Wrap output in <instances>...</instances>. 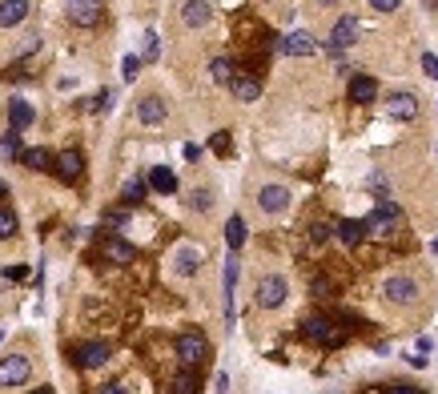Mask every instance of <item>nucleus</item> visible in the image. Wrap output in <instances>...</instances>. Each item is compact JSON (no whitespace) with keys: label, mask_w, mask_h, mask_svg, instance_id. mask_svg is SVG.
I'll return each mask as SVG.
<instances>
[{"label":"nucleus","mask_w":438,"mask_h":394,"mask_svg":"<svg viewBox=\"0 0 438 394\" xmlns=\"http://www.w3.org/2000/svg\"><path fill=\"white\" fill-rule=\"evenodd\" d=\"M382 294H386L390 306H418V302H422V282H418L414 274H390L386 286H382Z\"/></svg>","instance_id":"nucleus-1"},{"label":"nucleus","mask_w":438,"mask_h":394,"mask_svg":"<svg viewBox=\"0 0 438 394\" xmlns=\"http://www.w3.org/2000/svg\"><path fill=\"white\" fill-rule=\"evenodd\" d=\"M33 378V358L25 350H13V354L0 358V386L4 390H13V386H25Z\"/></svg>","instance_id":"nucleus-2"},{"label":"nucleus","mask_w":438,"mask_h":394,"mask_svg":"<svg viewBox=\"0 0 438 394\" xmlns=\"http://www.w3.org/2000/svg\"><path fill=\"white\" fill-rule=\"evenodd\" d=\"M301 338H306V342H313V346H342V338H346V334L334 326V318L313 314V318L301 322Z\"/></svg>","instance_id":"nucleus-3"},{"label":"nucleus","mask_w":438,"mask_h":394,"mask_svg":"<svg viewBox=\"0 0 438 394\" xmlns=\"http://www.w3.org/2000/svg\"><path fill=\"white\" fill-rule=\"evenodd\" d=\"M289 294V282L282 278V274H265V278H258V290H253V302L262 310H277L282 302H286Z\"/></svg>","instance_id":"nucleus-4"},{"label":"nucleus","mask_w":438,"mask_h":394,"mask_svg":"<svg viewBox=\"0 0 438 394\" xmlns=\"http://www.w3.org/2000/svg\"><path fill=\"white\" fill-rule=\"evenodd\" d=\"M177 358H181V366H201V362L209 358V342H205V334H201V330L177 334Z\"/></svg>","instance_id":"nucleus-5"},{"label":"nucleus","mask_w":438,"mask_h":394,"mask_svg":"<svg viewBox=\"0 0 438 394\" xmlns=\"http://www.w3.org/2000/svg\"><path fill=\"white\" fill-rule=\"evenodd\" d=\"M398 225H402V213H398V206H394V201H378L374 213L366 218V230H370V234H378V237H390Z\"/></svg>","instance_id":"nucleus-6"},{"label":"nucleus","mask_w":438,"mask_h":394,"mask_svg":"<svg viewBox=\"0 0 438 394\" xmlns=\"http://www.w3.org/2000/svg\"><path fill=\"white\" fill-rule=\"evenodd\" d=\"M64 9H69V21L81 28H93L100 21V9H105V0H64Z\"/></svg>","instance_id":"nucleus-7"},{"label":"nucleus","mask_w":438,"mask_h":394,"mask_svg":"<svg viewBox=\"0 0 438 394\" xmlns=\"http://www.w3.org/2000/svg\"><path fill=\"white\" fill-rule=\"evenodd\" d=\"M258 210L262 213H286L289 210V189L286 185H262V189H258Z\"/></svg>","instance_id":"nucleus-8"},{"label":"nucleus","mask_w":438,"mask_h":394,"mask_svg":"<svg viewBox=\"0 0 438 394\" xmlns=\"http://www.w3.org/2000/svg\"><path fill=\"white\" fill-rule=\"evenodd\" d=\"M358 33H362V21L358 16H342L338 25H334V33H330V52L346 49V45H354L358 40Z\"/></svg>","instance_id":"nucleus-9"},{"label":"nucleus","mask_w":438,"mask_h":394,"mask_svg":"<svg viewBox=\"0 0 438 394\" xmlns=\"http://www.w3.org/2000/svg\"><path fill=\"white\" fill-rule=\"evenodd\" d=\"M109 354H113V346L109 342H85L81 350H76V366L81 370H97L109 362Z\"/></svg>","instance_id":"nucleus-10"},{"label":"nucleus","mask_w":438,"mask_h":394,"mask_svg":"<svg viewBox=\"0 0 438 394\" xmlns=\"http://www.w3.org/2000/svg\"><path fill=\"white\" fill-rule=\"evenodd\" d=\"M386 117L390 121H414L418 117V97L414 93H394L386 101Z\"/></svg>","instance_id":"nucleus-11"},{"label":"nucleus","mask_w":438,"mask_h":394,"mask_svg":"<svg viewBox=\"0 0 438 394\" xmlns=\"http://www.w3.org/2000/svg\"><path fill=\"white\" fill-rule=\"evenodd\" d=\"M201 261H205V258H201L197 246H181L173 254V274H177V278H193V274L201 270Z\"/></svg>","instance_id":"nucleus-12"},{"label":"nucleus","mask_w":438,"mask_h":394,"mask_svg":"<svg viewBox=\"0 0 438 394\" xmlns=\"http://www.w3.org/2000/svg\"><path fill=\"white\" fill-rule=\"evenodd\" d=\"M165 113H169V109H165V101L157 97V93H149V97L137 101V121L141 125H161Z\"/></svg>","instance_id":"nucleus-13"},{"label":"nucleus","mask_w":438,"mask_h":394,"mask_svg":"<svg viewBox=\"0 0 438 394\" xmlns=\"http://www.w3.org/2000/svg\"><path fill=\"white\" fill-rule=\"evenodd\" d=\"M209 16H213L209 0H185V4H181V21H185L189 28H205Z\"/></svg>","instance_id":"nucleus-14"},{"label":"nucleus","mask_w":438,"mask_h":394,"mask_svg":"<svg viewBox=\"0 0 438 394\" xmlns=\"http://www.w3.org/2000/svg\"><path fill=\"white\" fill-rule=\"evenodd\" d=\"M57 173H61L64 181H76V177L85 173V157H81L76 149H64L61 157H57Z\"/></svg>","instance_id":"nucleus-15"},{"label":"nucleus","mask_w":438,"mask_h":394,"mask_svg":"<svg viewBox=\"0 0 438 394\" xmlns=\"http://www.w3.org/2000/svg\"><path fill=\"white\" fill-rule=\"evenodd\" d=\"M28 16V0H0V28H13Z\"/></svg>","instance_id":"nucleus-16"},{"label":"nucleus","mask_w":438,"mask_h":394,"mask_svg":"<svg viewBox=\"0 0 438 394\" xmlns=\"http://www.w3.org/2000/svg\"><path fill=\"white\" fill-rule=\"evenodd\" d=\"M282 49H286L289 57H313V52H318V45H313L310 33H289V37L282 40Z\"/></svg>","instance_id":"nucleus-17"},{"label":"nucleus","mask_w":438,"mask_h":394,"mask_svg":"<svg viewBox=\"0 0 438 394\" xmlns=\"http://www.w3.org/2000/svg\"><path fill=\"white\" fill-rule=\"evenodd\" d=\"M100 249H105V258H109V261H121V266L137 258V249L129 246V242H121V237H105V242H100Z\"/></svg>","instance_id":"nucleus-18"},{"label":"nucleus","mask_w":438,"mask_h":394,"mask_svg":"<svg viewBox=\"0 0 438 394\" xmlns=\"http://www.w3.org/2000/svg\"><path fill=\"white\" fill-rule=\"evenodd\" d=\"M374 97H378V81H374V77H354V81H350V101L370 105Z\"/></svg>","instance_id":"nucleus-19"},{"label":"nucleus","mask_w":438,"mask_h":394,"mask_svg":"<svg viewBox=\"0 0 438 394\" xmlns=\"http://www.w3.org/2000/svg\"><path fill=\"white\" fill-rule=\"evenodd\" d=\"M234 286H238V258H229L226 274H221V290H226V322H234Z\"/></svg>","instance_id":"nucleus-20"},{"label":"nucleus","mask_w":438,"mask_h":394,"mask_svg":"<svg viewBox=\"0 0 438 394\" xmlns=\"http://www.w3.org/2000/svg\"><path fill=\"white\" fill-rule=\"evenodd\" d=\"M229 93H234V97L238 101H246V105H250V101H258L262 97V85H258V81H253V77H234V85H229Z\"/></svg>","instance_id":"nucleus-21"},{"label":"nucleus","mask_w":438,"mask_h":394,"mask_svg":"<svg viewBox=\"0 0 438 394\" xmlns=\"http://www.w3.org/2000/svg\"><path fill=\"white\" fill-rule=\"evenodd\" d=\"M8 117H13V129H28V125L37 121V109L16 97V101H8Z\"/></svg>","instance_id":"nucleus-22"},{"label":"nucleus","mask_w":438,"mask_h":394,"mask_svg":"<svg viewBox=\"0 0 438 394\" xmlns=\"http://www.w3.org/2000/svg\"><path fill=\"white\" fill-rule=\"evenodd\" d=\"M149 185L157 189V193H177V173L169 169V165H153Z\"/></svg>","instance_id":"nucleus-23"},{"label":"nucleus","mask_w":438,"mask_h":394,"mask_svg":"<svg viewBox=\"0 0 438 394\" xmlns=\"http://www.w3.org/2000/svg\"><path fill=\"white\" fill-rule=\"evenodd\" d=\"M226 246L234 249V254L246 246V218H241V213H234V218L226 222Z\"/></svg>","instance_id":"nucleus-24"},{"label":"nucleus","mask_w":438,"mask_h":394,"mask_svg":"<svg viewBox=\"0 0 438 394\" xmlns=\"http://www.w3.org/2000/svg\"><path fill=\"white\" fill-rule=\"evenodd\" d=\"M201 390V378L193 374V366H181L173 374V394H197Z\"/></svg>","instance_id":"nucleus-25"},{"label":"nucleus","mask_w":438,"mask_h":394,"mask_svg":"<svg viewBox=\"0 0 438 394\" xmlns=\"http://www.w3.org/2000/svg\"><path fill=\"white\" fill-rule=\"evenodd\" d=\"M366 234H370V230H366V222H354V218L338 222V237L346 242V246H358V242H362Z\"/></svg>","instance_id":"nucleus-26"},{"label":"nucleus","mask_w":438,"mask_h":394,"mask_svg":"<svg viewBox=\"0 0 438 394\" xmlns=\"http://www.w3.org/2000/svg\"><path fill=\"white\" fill-rule=\"evenodd\" d=\"M0 157H4V161L25 157V153H21V129H13V133H4V137H0Z\"/></svg>","instance_id":"nucleus-27"},{"label":"nucleus","mask_w":438,"mask_h":394,"mask_svg":"<svg viewBox=\"0 0 438 394\" xmlns=\"http://www.w3.org/2000/svg\"><path fill=\"white\" fill-rule=\"evenodd\" d=\"M209 77L217 81V85H234V77H238V73H234V61H226V57H217V61L209 64Z\"/></svg>","instance_id":"nucleus-28"},{"label":"nucleus","mask_w":438,"mask_h":394,"mask_svg":"<svg viewBox=\"0 0 438 394\" xmlns=\"http://www.w3.org/2000/svg\"><path fill=\"white\" fill-rule=\"evenodd\" d=\"M28 165V169H49V161H52V153L49 149H28L25 157H21Z\"/></svg>","instance_id":"nucleus-29"},{"label":"nucleus","mask_w":438,"mask_h":394,"mask_svg":"<svg viewBox=\"0 0 438 394\" xmlns=\"http://www.w3.org/2000/svg\"><path fill=\"white\" fill-rule=\"evenodd\" d=\"M209 206H213V193H209V189H193V193H189V210H201V213H205Z\"/></svg>","instance_id":"nucleus-30"},{"label":"nucleus","mask_w":438,"mask_h":394,"mask_svg":"<svg viewBox=\"0 0 438 394\" xmlns=\"http://www.w3.org/2000/svg\"><path fill=\"white\" fill-rule=\"evenodd\" d=\"M16 234V213L13 210H0V242Z\"/></svg>","instance_id":"nucleus-31"},{"label":"nucleus","mask_w":438,"mask_h":394,"mask_svg":"<svg viewBox=\"0 0 438 394\" xmlns=\"http://www.w3.org/2000/svg\"><path fill=\"white\" fill-rule=\"evenodd\" d=\"M121 197H125L129 206H137L141 197H145V181H129V185H125V193H121Z\"/></svg>","instance_id":"nucleus-32"},{"label":"nucleus","mask_w":438,"mask_h":394,"mask_svg":"<svg viewBox=\"0 0 438 394\" xmlns=\"http://www.w3.org/2000/svg\"><path fill=\"white\" fill-rule=\"evenodd\" d=\"M121 73H125V81H133V77L141 73V57H125V61H121Z\"/></svg>","instance_id":"nucleus-33"},{"label":"nucleus","mask_w":438,"mask_h":394,"mask_svg":"<svg viewBox=\"0 0 438 394\" xmlns=\"http://www.w3.org/2000/svg\"><path fill=\"white\" fill-rule=\"evenodd\" d=\"M366 4H370L374 13H394V9H398L402 0H366Z\"/></svg>","instance_id":"nucleus-34"},{"label":"nucleus","mask_w":438,"mask_h":394,"mask_svg":"<svg viewBox=\"0 0 438 394\" xmlns=\"http://www.w3.org/2000/svg\"><path fill=\"white\" fill-rule=\"evenodd\" d=\"M422 69H426V77H434L438 81V57L434 52H422Z\"/></svg>","instance_id":"nucleus-35"},{"label":"nucleus","mask_w":438,"mask_h":394,"mask_svg":"<svg viewBox=\"0 0 438 394\" xmlns=\"http://www.w3.org/2000/svg\"><path fill=\"white\" fill-rule=\"evenodd\" d=\"M213 153H229V133H213Z\"/></svg>","instance_id":"nucleus-36"},{"label":"nucleus","mask_w":438,"mask_h":394,"mask_svg":"<svg viewBox=\"0 0 438 394\" xmlns=\"http://www.w3.org/2000/svg\"><path fill=\"white\" fill-rule=\"evenodd\" d=\"M213 390H217V394H229V374H226V370L213 378Z\"/></svg>","instance_id":"nucleus-37"},{"label":"nucleus","mask_w":438,"mask_h":394,"mask_svg":"<svg viewBox=\"0 0 438 394\" xmlns=\"http://www.w3.org/2000/svg\"><path fill=\"white\" fill-rule=\"evenodd\" d=\"M145 57H157V33H145Z\"/></svg>","instance_id":"nucleus-38"},{"label":"nucleus","mask_w":438,"mask_h":394,"mask_svg":"<svg viewBox=\"0 0 438 394\" xmlns=\"http://www.w3.org/2000/svg\"><path fill=\"white\" fill-rule=\"evenodd\" d=\"M310 237H313V242H325V237H330V225H322V222L310 225Z\"/></svg>","instance_id":"nucleus-39"},{"label":"nucleus","mask_w":438,"mask_h":394,"mask_svg":"<svg viewBox=\"0 0 438 394\" xmlns=\"http://www.w3.org/2000/svg\"><path fill=\"white\" fill-rule=\"evenodd\" d=\"M97 394H125V382H105Z\"/></svg>","instance_id":"nucleus-40"},{"label":"nucleus","mask_w":438,"mask_h":394,"mask_svg":"<svg viewBox=\"0 0 438 394\" xmlns=\"http://www.w3.org/2000/svg\"><path fill=\"white\" fill-rule=\"evenodd\" d=\"M386 394H418L414 386H406V382H398V386H386Z\"/></svg>","instance_id":"nucleus-41"},{"label":"nucleus","mask_w":438,"mask_h":394,"mask_svg":"<svg viewBox=\"0 0 438 394\" xmlns=\"http://www.w3.org/2000/svg\"><path fill=\"white\" fill-rule=\"evenodd\" d=\"M313 9H330V4H338V0H310Z\"/></svg>","instance_id":"nucleus-42"},{"label":"nucleus","mask_w":438,"mask_h":394,"mask_svg":"<svg viewBox=\"0 0 438 394\" xmlns=\"http://www.w3.org/2000/svg\"><path fill=\"white\" fill-rule=\"evenodd\" d=\"M33 394H52V390H49V386H37V390H33Z\"/></svg>","instance_id":"nucleus-43"},{"label":"nucleus","mask_w":438,"mask_h":394,"mask_svg":"<svg viewBox=\"0 0 438 394\" xmlns=\"http://www.w3.org/2000/svg\"><path fill=\"white\" fill-rule=\"evenodd\" d=\"M0 197H8V185H4V181H0Z\"/></svg>","instance_id":"nucleus-44"},{"label":"nucleus","mask_w":438,"mask_h":394,"mask_svg":"<svg viewBox=\"0 0 438 394\" xmlns=\"http://www.w3.org/2000/svg\"><path fill=\"white\" fill-rule=\"evenodd\" d=\"M0 338H4V334H0Z\"/></svg>","instance_id":"nucleus-45"}]
</instances>
